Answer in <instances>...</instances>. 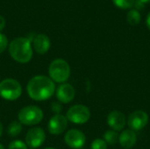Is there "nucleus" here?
Instances as JSON below:
<instances>
[{"mask_svg":"<svg viewBox=\"0 0 150 149\" xmlns=\"http://www.w3.org/2000/svg\"><path fill=\"white\" fill-rule=\"evenodd\" d=\"M55 83L49 76L38 75L32 77L26 84L29 97L37 102L47 101L55 93Z\"/></svg>","mask_w":150,"mask_h":149,"instance_id":"obj_1","label":"nucleus"},{"mask_svg":"<svg viewBox=\"0 0 150 149\" xmlns=\"http://www.w3.org/2000/svg\"><path fill=\"white\" fill-rule=\"evenodd\" d=\"M9 53L11 57L18 63L25 64L29 62L33 55L31 40L25 37L14 39L9 44Z\"/></svg>","mask_w":150,"mask_h":149,"instance_id":"obj_2","label":"nucleus"},{"mask_svg":"<svg viewBox=\"0 0 150 149\" xmlns=\"http://www.w3.org/2000/svg\"><path fill=\"white\" fill-rule=\"evenodd\" d=\"M71 68L69 64L63 59L54 60L48 67V75L55 83H64L70 77Z\"/></svg>","mask_w":150,"mask_h":149,"instance_id":"obj_3","label":"nucleus"},{"mask_svg":"<svg viewBox=\"0 0 150 149\" xmlns=\"http://www.w3.org/2000/svg\"><path fill=\"white\" fill-rule=\"evenodd\" d=\"M43 111L36 105H26L21 108L18 113V120L24 126H33L42 121Z\"/></svg>","mask_w":150,"mask_h":149,"instance_id":"obj_4","label":"nucleus"},{"mask_svg":"<svg viewBox=\"0 0 150 149\" xmlns=\"http://www.w3.org/2000/svg\"><path fill=\"white\" fill-rule=\"evenodd\" d=\"M22 95V86L14 78H5L0 82V97L7 101H15Z\"/></svg>","mask_w":150,"mask_h":149,"instance_id":"obj_5","label":"nucleus"},{"mask_svg":"<svg viewBox=\"0 0 150 149\" xmlns=\"http://www.w3.org/2000/svg\"><path fill=\"white\" fill-rule=\"evenodd\" d=\"M68 121L76 125H83L91 119V111L84 105H75L69 108L66 113Z\"/></svg>","mask_w":150,"mask_h":149,"instance_id":"obj_6","label":"nucleus"},{"mask_svg":"<svg viewBox=\"0 0 150 149\" xmlns=\"http://www.w3.org/2000/svg\"><path fill=\"white\" fill-rule=\"evenodd\" d=\"M149 120V114L142 110H137L130 113L127 119V125L129 129L136 132L141 131L148 125Z\"/></svg>","mask_w":150,"mask_h":149,"instance_id":"obj_7","label":"nucleus"},{"mask_svg":"<svg viewBox=\"0 0 150 149\" xmlns=\"http://www.w3.org/2000/svg\"><path fill=\"white\" fill-rule=\"evenodd\" d=\"M46 141V133L41 127H32L25 137V142L30 148L37 149L41 147Z\"/></svg>","mask_w":150,"mask_h":149,"instance_id":"obj_8","label":"nucleus"},{"mask_svg":"<svg viewBox=\"0 0 150 149\" xmlns=\"http://www.w3.org/2000/svg\"><path fill=\"white\" fill-rule=\"evenodd\" d=\"M65 144L72 149H81L86 142L85 134L78 129H70L64 135Z\"/></svg>","mask_w":150,"mask_h":149,"instance_id":"obj_9","label":"nucleus"},{"mask_svg":"<svg viewBox=\"0 0 150 149\" xmlns=\"http://www.w3.org/2000/svg\"><path fill=\"white\" fill-rule=\"evenodd\" d=\"M69 121L66 116L62 114H54L47 123V130L52 135H60L65 132Z\"/></svg>","mask_w":150,"mask_h":149,"instance_id":"obj_10","label":"nucleus"},{"mask_svg":"<svg viewBox=\"0 0 150 149\" xmlns=\"http://www.w3.org/2000/svg\"><path fill=\"white\" fill-rule=\"evenodd\" d=\"M55 97L57 101L62 104L71 103L76 97V90L70 83H61L55 90Z\"/></svg>","mask_w":150,"mask_h":149,"instance_id":"obj_11","label":"nucleus"},{"mask_svg":"<svg viewBox=\"0 0 150 149\" xmlns=\"http://www.w3.org/2000/svg\"><path fill=\"white\" fill-rule=\"evenodd\" d=\"M106 122L112 130L119 132L124 129L127 125V119L124 113L120 111H112L107 115Z\"/></svg>","mask_w":150,"mask_h":149,"instance_id":"obj_12","label":"nucleus"},{"mask_svg":"<svg viewBox=\"0 0 150 149\" xmlns=\"http://www.w3.org/2000/svg\"><path fill=\"white\" fill-rule=\"evenodd\" d=\"M33 49L39 54H44L48 52L51 47V41L48 36L43 33L37 34L32 41Z\"/></svg>","mask_w":150,"mask_h":149,"instance_id":"obj_13","label":"nucleus"},{"mask_svg":"<svg viewBox=\"0 0 150 149\" xmlns=\"http://www.w3.org/2000/svg\"><path fill=\"white\" fill-rule=\"evenodd\" d=\"M137 142L136 133L131 129L123 130L119 135V143L125 149L133 148Z\"/></svg>","mask_w":150,"mask_h":149,"instance_id":"obj_14","label":"nucleus"},{"mask_svg":"<svg viewBox=\"0 0 150 149\" xmlns=\"http://www.w3.org/2000/svg\"><path fill=\"white\" fill-rule=\"evenodd\" d=\"M22 132V124L18 120L11 121L7 127V133L10 137H17Z\"/></svg>","mask_w":150,"mask_h":149,"instance_id":"obj_15","label":"nucleus"},{"mask_svg":"<svg viewBox=\"0 0 150 149\" xmlns=\"http://www.w3.org/2000/svg\"><path fill=\"white\" fill-rule=\"evenodd\" d=\"M127 20L131 25H137L142 20V15L139 11L135 9H131L127 14Z\"/></svg>","mask_w":150,"mask_h":149,"instance_id":"obj_16","label":"nucleus"},{"mask_svg":"<svg viewBox=\"0 0 150 149\" xmlns=\"http://www.w3.org/2000/svg\"><path fill=\"white\" fill-rule=\"evenodd\" d=\"M119 133L114 130H108L104 133L103 140L107 143V145H115L119 142Z\"/></svg>","mask_w":150,"mask_h":149,"instance_id":"obj_17","label":"nucleus"},{"mask_svg":"<svg viewBox=\"0 0 150 149\" xmlns=\"http://www.w3.org/2000/svg\"><path fill=\"white\" fill-rule=\"evenodd\" d=\"M134 1L135 0H112L115 6L124 10L131 9L132 7H134Z\"/></svg>","mask_w":150,"mask_h":149,"instance_id":"obj_18","label":"nucleus"},{"mask_svg":"<svg viewBox=\"0 0 150 149\" xmlns=\"http://www.w3.org/2000/svg\"><path fill=\"white\" fill-rule=\"evenodd\" d=\"M8 149H28V147L25 141L21 140H14L10 142Z\"/></svg>","mask_w":150,"mask_h":149,"instance_id":"obj_19","label":"nucleus"},{"mask_svg":"<svg viewBox=\"0 0 150 149\" xmlns=\"http://www.w3.org/2000/svg\"><path fill=\"white\" fill-rule=\"evenodd\" d=\"M107 143L103 139H95L91 145V149H107Z\"/></svg>","mask_w":150,"mask_h":149,"instance_id":"obj_20","label":"nucleus"},{"mask_svg":"<svg viewBox=\"0 0 150 149\" xmlns=\"http://www.w3.org/2000/svg\"><path fill=\"white\" fill-rule=\"evenodd\" d=\"M8 46H9V43H8L7 37L4 34L0 32V54L4 53L6 50Z\"/></svg>","mask_w":150,"mask_h":149,"instance_id":"obj_21","label":"nucleus"},{"mask_svg":"<svg viewBox=\"0 0 150 149\" xmlns=\"http://www.w3.org/2000/svg\"><path fill=\"white\" fill-rule=\"evenodd\" d=\"M51 110L54 114H61L62 112V105L59 101H54L51 104Z\"/></svg>","mask_w":150,"mask_h":149,"instance_id":"obj_22","label":"nucleus"},{"mask_svg":"<svg viewBox=\"0 0 150 149\" xmlns=\"http://www.w3.org/2000/svg\"><path fill=\"white\" fill-rule=\"evenodd\" d=\"M134 7L135 10L140 11V10H142L145 8V4L143 2H142L141 0H135L134 4Z\"/></svg>","mask_w":150,"mask_h":149,"instance_id":"obj_23","label":"nucleus"},{"mask_svg":"<svg viewBox=\"0 0 150 149\" xmlns=\"http://www.w3.org/2000/svg\"><path fill=\"white\" fill-rule=\"evenodd\" d=\"M5 24H6V21H5V18L0 15V32L4 30V28L5 27Z\"/></svg>","mask_w":150,"mask_h":149,"instance_id":"obj_24","label":"nucleus"},{"mask_svg":"<svg viewBox=\"0 0 150 149\" xmlns=\"http://www.w3.org/2000/svg\"><path fill=\"white\" fill-rule=\"evenodd\" d=\"M146 24H147V26L148 28L150 30V12L148 14L147 16V19H146Z\"/></svg>","mask_w":150,"mask_h":149,"instance_id":"obj_25","label":"nucleus"},{"mask_svg":"<svg viewBox=\"0 0 150 149\" xmlns=\"http://www.w3.org/2000/svg\"><path fill=\"white\" fill-rule=\"evenodd\" d=\"M3 132H4V126H3V124L0 122V138L3 135Z\"/></svg>","mask_w":150,"mask_h":149,"instance_id":"obj_26","label":"nucleus"},{"mask_svg":"<svg viewBox=\"0 0 150 149\" xmlns=\"http://www.w3.org/2000/svg\"><path fill=\"white\" fill-rule=\"evenodd\" d=\"M141 1L143 2L145 4H150V0H141Z\"/></svg>","mask_w":150,"mask_h":149,"instance_id":"obj_27","label":"nucleus"},{"mask_svg":"<svg viewBox=\"0 0 150 149\" xmlns=\"http://www.w3.org/2000/svg\"><path fill=\"white\" fill-rule=\"evenodd\" d=\"M0 149H5V148L4 147V145L1 144V143H0Z\"/></svg>","mask_w":150,"mask_h":149,"instance_id":"obj_28","label":"nucleus"},{"mask_svg":"<svg viewBox=\"0 0 150 149\" xmlns=\"http://www.w3.org/2000/svg\"><path fill=\"white\" fill-rule=\"evenodd\" d=\"M44 149H56V148H44Z\"/></svg>","mask_w":150,"mask_h":149,"instance_id":"obj_29","label":"nucleus"},{"mask_svg":"<svg viewBox=\"0 0 150 149\" xmlns=\"http://www.w3.org/2000/svg\"><path fill=\"white\" fill-rule=\"evenodd\" d=\"M29 149H35V148H29Z\"/></svg>","mask_w":150,"mask_h":149,"instance_id":"obj_30","label":"nucleus"}]
</instances>
